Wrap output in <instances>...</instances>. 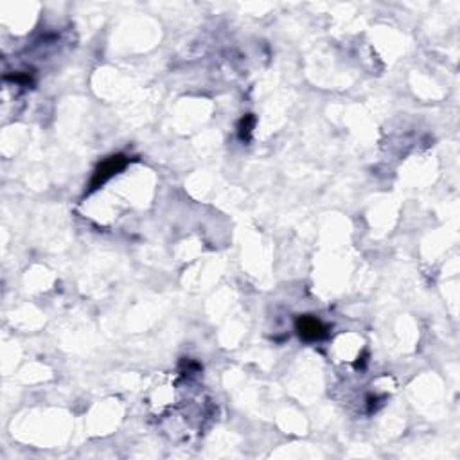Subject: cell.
<instances>
[{"mask_svg":"<svg viewBox=\"0 0 460 460\" xmlns=\"http://www.w3.org/2000/svg\"><path fill=\"white\" fill-rule=\"evenodd\" d=\"M254 123H256V119H254V115H247V117H245L241 121V124H239V135H241L243 141H245V138L250 137L252 128H254Z\"/></svg>","mask_w":460,"mask_h":460,"instance_id":"cell-3","label":"cell"},{"mask_svg":"<svg viewBox=\"0 0 460 460\" xmlns=\"http://www.w3.org/2000/svg\"><path fill=\"white\" fill-rule=\"evenodd\" d=\"M126 164H128V158L124 157V155H114V157L106 158L105 162H101L90 182V191L99 189L101 185L106 184L112 176L117 175L119 171H123Z\"/></svg>","mask_w":460,"mask_h":460,"instance_id":"cell-1","label":"cell"},{"mask_svg":"<svg viewBox=\"0 0 460 460\" xmlns=\"http://www.w3.org/2000/svg\"><path fill=\"white\" fill-rule=\"evenodd\" d=\"M297 331H299L300 337L308 342H313V340H320L328 335V329L324 326L318 318L311 317V315H306V317H300L297 320Z\"/></svg>","mask_w":460,"mask_h":460,"instance_id":"cell-2","label":"cell"}]
</instances>
